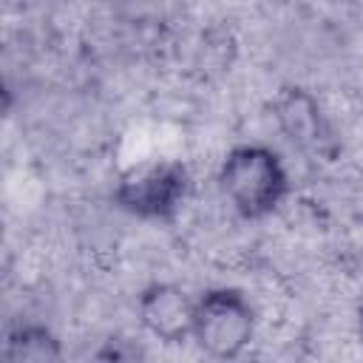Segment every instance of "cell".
I'll use <instances>...</instances> for the list:
<instances>
[{"label":"cell","instance_id":"6da1fadb","mask_svg":"<svg viewBox=\"0 0 363 363\" xmlns=\"http://www.w3.org/2000/svg\"><path fill=\"white\" fill-rule=\"evenodd\" d=\"M218 187L241 216L261 218L286 196V170L269 147L241 145L224 156L218 167Z\"/></svg>","mask_w":363,"mask_h":363},{"label":"cell","instance_id":"7a4b0ae2","mask_svg":"<svg viewBox=\"0 0 363 363\" xmlns=\"http://www.w3.org/2000/svg\"><path fill=\"white\" fill-rule=\"evenodd\" d=\"M255 335V315L238 289H210L196 298L193 340L210 357H238Z\"/></svg>","mask_w":363,"mask_h":363},{"label":"cell","instance_id":"3957f363","mask_svg":"<svg viewBox=\"0 0 363 363\" xmlns=\"http://www.w3.org/2000/svg\"><path fill=\"white\" fill-rule=\"evenodd\" d=\"M187 193V170L179 162H142L128 167L113 190V201L139 218H170Z\"/></svg>","mask_w":363,"mask_h":363},{"label":"cell","instance_id":"277c9868","mask_svg":"<svg viewBox=\"0 0 363 363\" xmlns=\"http://www.w3.org/2000/svg\"><path fill=\"white\" fill-rule=\"evenodd\" d=\"M142 326L164 340V343H182L193 335V312L196 301L173 284H150L136 303Z\"/></svg>","mask_w":363,"mask_h":363},{"label":"cell","instance_id":"5b68a950","mask_svg":"<svg viewBox=\"0 0 363 363\" xmlns=\"http://www.w3.org/2000/svg\"><path fill=\"white\" fill-rule=\"evenodd\" d=\"M3 357L9 363H48L60 360V340L45 326H17L3 346Z\"/></svg>","mask_w":363,"mask_h":363},{"label":"cell","instance_id":"8992f818","mask_svg":"<svg viewBox=\"0 0 363 363\" xmlns=\"http://www.w3.org/2000/svg\"><path fill=\"white\" fill-rule=\"evenodd\" d=\"M360 337H363V312H360Z\"/></svg>","mask_w":363,"mask_h":363}]
</instances>
